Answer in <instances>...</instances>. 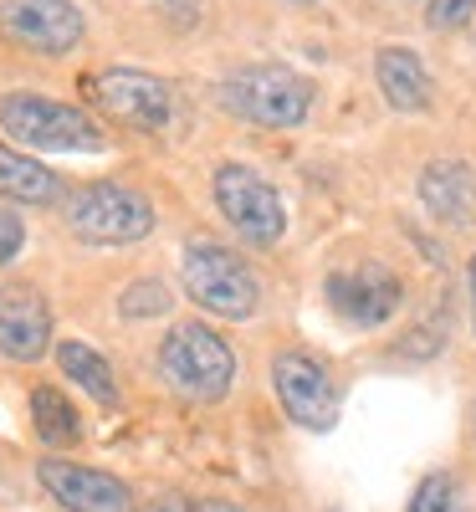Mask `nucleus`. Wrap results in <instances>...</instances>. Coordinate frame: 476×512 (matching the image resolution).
<instances>
[{
    "label": "nucleus",
    "instance_id": "f257e3e1",
    "mask_svg": "<svg viewBox=\"0 0 476 512\" xmlns=\"http://www.w3.org/2000/svg\"><path fill=\"white\" fill-rule=\"evenodd\" d=\"M318 303L323 313L359 338H379L395 328L415 303H420V282L410 256L384 241V236H343L323 251L318 262Z\"/></svg>",
    "mask_w": 476,
    "mask_h": 512
},
{
    "label": "nucleus",
    "instance_id": "f03ea898",
    "mask_svg": "<svg viewBox=\"0 0 476 512\" xmlns=\"http://www.w3.org/2000/svg\"><path fill=\"white\" fill-rule=\"evenodd\" d=\"M175 287L210 323H262L277 308L267 256H251L221 231H185L175 241Z\"/></svg>",
    "mask_w": 476,
    "mask_h": 512
},
{
    "label": "nucleus",
    "instance_id": "7ed1b4c3",
    "mask_svg": "<svg viewBox=\"0 0 476 512\" xmlns=\"http://www.w3.org/2000/svg\"><path fill=\"white\" fill-rule=\"evenodd\" d=\"M52 226L77 251L113 256V251H139L159 241L169 216L144 180L98 175V180H77V185L67 180L62 200L52 205Z\"/></svg>",
    "mask_w": 476,
    "mask_h": 512
},
{
    "label": "nucleus",
    "instance_id": "20e7f679",
    "mask_svg": "<svg viewBox=\"0 0 476 512\" xmlns=\"http://www.w3.org/2000/svg\"><path fill=\"white\" fill-rule=\"evenodd\" d=\"M149 374L154 384L185 410H221L241 390V349L226 323L200 313H175L149 338Z\"/></svg>",
    "mask_w": 476,
    "mask_h": 512
},
{
    "label": "nucleus",
    "instance_id": "39448f33",
    "mask_svg": "<svg viewBox=\"0 0 476 512\" xmlns=\"http://www.w3.org/2000/svg\"><path fill=\"white\" fill-rule=\"evenodd\" d=\"M205 205H210V221L226 241L246 246L251 256H272L287 246L292 216H287V200L277 190V180L267 175L262 164L251 159H210L205 164Z\"/></svg>",
    "mask_w": 476,
    "mask_h": 512
},
{
    "label": "nucleus",
    "instance_id": "423d86ee",
    "mask_svg": "<svg viewBox=\"0 0 476 512\" xmlns=\"http://www.w3.org/2000/svg\"><path fill=\"white\" fill-rule=\"evenodd\" d=\"M82 108L108 134H128L144 144H169L185 128V93L164 72L128 67V62H113L82 77Z\"/></svg>",
    "mask_w": 476,
    "mask_h": 512
},
{
    "label": "nucleus",
    "instance_id": "0eeeda50",
    "mask_svg": "<svg viewBox=\"0 0 476 512\" xmlns=\"http://www.w3.org/2000/svg\"><path fill=\"white\" fill-rule=\"evenodd\" d=\"M210 103L246 128L297 134L318 108V88L287 62H241L210 82Z\"/></svg>",
    "mask_w": 476,
    "mask_h": 512
},
{
    "label": "nucleus",
    "instance_id": "6e6552de",
    "mask_svg": "<svg viewBox=\"0 0 476 512\" xmlns=\"http://www.w3.org/2000/svg\"><path fill=\"white\" fill-rule=\"evenodd\" d=\"M267 384L277 395V410L297 431H313V436L333 431L343 415V395H349L343 364L318 344H302V338H282L267 354Z\"/></svg>",
    "mask_w": 476,
    "mask_h": 512
},
{
    "label": "nucleus",
    "instance_id": "1a4fd4ad",
    "mask_svg": "<svg viewBox=\"0 0 476 512\" xmlns=\"http://www.w3.org/2000/svg\"><path fill=\"white\" fill-rule=\"evenodd\" d=\"M0 134L26 154H103L113 134L72 98H52L41 88H6L0 93Z\"/></svg>",
    "mask_w": 476,
    "mask_h": 512
},
{
    "label": "nucleus",
    "instance_id": "9d476101",
    "mask_svg": "<svg viewBox=\"0 0 476 512\" xmlns=\"http://www.w3.org/2000/svg\"><path fill=\"white\" fill-rule=\"evenodd\" d=\"M88 41L77 0H0V47L31 62H67Z\"/></svg>",
    "mask_w": 476,
    "mask_h": 512
},
{
    "label": "nucleus",
    "instance_id": "9b49d317",
    "mask_svg": "<svg viewBox=\"0 0 476 512\" xmlns=\"http://www.w3.org/2000/svg\"><path fill=\"white\" fill-rule=\"evenodd\" d=\"M31 482L57 512H134L139 507L134 482L108 472V466L77 461L72 451H41L31 461Z\"/></svg>",
    "mask_w": 476,
    "mask_h": 512
},
{
    "label": "nucleus",
    "instance_id": "f8f14e48",
    "mask_svg": "<svg viewBox=\"0 0 476 512\" xmlns=\"http://www.w3.org/2000/svg\"><path fill=\"white\" fill-rule=\"evenodd\" d=\"M410 195L420 205V216L461 241H476V159L456 149H436L415 164Z\"/></svg>",
    "mask_w": 476,
    "mask_h": 512
},
{
    "label": "nucleus",
    "instance_id": "ddd939ff",
    "mask_svg": "<svg viewBox=\"0 0 476 512\" xmlns=\"http://www.w3.org/2000/svg\"><path fill=\"white\" fill-rule=\"evenodd\" d=\"M57 344V303L36 277L0 272V364L36 369Z\"/></svg>",
    "mask_w": 476,
    "mask_h": 512
},
{
    "label": "nucleus",
    "instance_id": "4468645a",
    "mask_svg": "<svg viewBox=\"0 0 476 512\" xmlns=\"http://www.w3.org/2000/svg\"><path fill=\"white\" fill-rule=\"evenodd\" d=\"M98 292H103V308H108L113 328H123V333L159 328V323L175 318V308H180L175 277L154 272V267H118Z\"/></svg>",
    "mask_w": 476,
    "mask_h": 512
},
{
    "label": "nucleus",
    "instance_id": "2eb2a0df",
    "mask_svg": "<svg viewBox=\"0 0 476 512\" xmlns=\"http://www.w3.org/2000/svg\"><path fill=\"white\" fill-rule=\"evenodd\" d=\"M47 359L57 364V379L67 384V390L82 395V400H93L98 410L118 415V410L128 405V395H123V374H118L113 354H108L103 344H93L88 333H57V344H52Z\"/></svg>",
    "mask_w": 476,
    "mask_h": 512
},
{
    "label": "nucleus",
    "instance_id": "dca6fc26",
    "mask_svg": "<svg viewBox=\"0 0 476 512\" xmlns=\"http://www.w3.org/2000/svg\"><path fill=\"white\" fill-rule=\"evenodd\" d=\"M369 72H374V88H379L389 113L420 118V113L436 108V77H430L425 57L415 47H405V41H379Z\"/></svg>",
    "mask_w": 476,
    "mask_h": 512
},
{
    "label": "nucleus",
    "instance_id": "f3484780",
    "mask_svg": "<svg viewBox=\"0 0 476 512\" xmlns=\"http://www.w3.org/2000/svg\"><path fill=\"white\" fill-rule=\"evenodd\" d=\"M26 420L41 451H82L88 446V410L77 405V395L57 379H36L26 390Z\"/></svg>",
    "mask_w": 476,
    "mask_h": 512
},
{
    "label": "nucleus",
    "instance_id": "a211bd4d",
    "mask_svg": "<svg viewBox=\"0 0 476 512\" xmlns=\"http://www.w3.org/2000/svg\"><path fill=\"white\" fill-rule=\"evenodd\" d=\"M446 349H451V313L415 303L395 323V338H384V344L374 349V359L379 364H400V369H420V364H436Z\"/></svg>",
    "mask_w": 476,
    "mask_h": 512
},
{
    "label": "nucleus",
    "instance_id": "6ab92c4d",
    "mask_svg": "<svg viewBox=\"0 0 476 512\" xmlns=\"http://www.w3.org/2000/svg\"><path fill=\"white\" fill-rule=\"evenodd\" d=\"M62 190H67V180L41 154H26V149L0 139V200L6 205H16V210H52L62 200Z\"/></svg>",
    "mask_w": 476,
    "mask_h": 512
},
{
    "label": "nucleus",
    "instance_id": "aec40b11",
    "mask_svg": "<svg viewBox=\"0 0 476 512\" xmlns=\"http://www.w3.org/2000/svg\"><path fill=\"white\" fill-rule=\"evenodd\" d=\"M405 512H476V477L466 466H436L415 482Z\"/></svg>",
    "mask_w": 476,
    "mask_h": 512
},
{
    "label": "nucleus",
    "instance_id": "412c9836",
    "mask_svg": "<svg viewBox=\"0 0 476 512\" xmlns=\"http://www.w3.org/2000/svg\"><path fill=\"white\" fill-rule=\"evenodd\" d=\"M420 21L430 36H456V31L476 26V0H425Z\"/></svg>",
    "mask_w": 476,
    "mask_h": 512
},
{
    "label": "nucleus",
    "instance_id": "4be33fe9",
    "mask_svg": "<svg viewBox=\"0 0 476 512\" xmlns=\"http://www.w3.org/2000/svg\"><path fill=\"white\" fill-rule=\"evenodd\" d=\"M26 246H31L26 210H16V205L0 200V272H16V262L26 256Z\"/></svg>",
    "mask_w": 476,
    "mask_h": 512
},
{
    "label": "nucleus",
    "instance_id": "5701e85b",
    "mask_svg": "<svg viewBox=\"0 0 476 512\" xmlns=\"http://www.w3.org/2000/svg\"><path fill=\"white\" fill-rule=\"evenodd\" d=\"M154 6V16H159V26H169L175 36H190V31H200L205 26V0H149Z\"/></svg>",
    "mask_w": 476,
    "mask_h": 512
},
{
    "label": "nucleus",
    "instance_id": "b1692460",
    "mask_svg": "<svg viewBox=\"0 0 476 512\" xmlns=\"http://www.w3.org/2000/svg\"><path fill=\"white\" fill-rule=\"evenodd\" d=\"M461 318H466V344L476 354V241L461 256Z\"/></svg>",
    "mask_w": 476,
    "mask_h": 512
},
{
    "label": "nucleus",
    "instance_id": "393cba45",
    "mask_svg": "<svg viewBox=\"0 0 476 512\" xmlns=\"http://www.w3.org/2000/svg\"><path fill=\"white\" fill-rule=\"evenodd\" d=\"M134 512H195V497L190 492H175V487H164L154 497H139Z\"/></svg>",
    "mask_w": 476,
    "mask_h": 512
},
{
    "label": "nucleus",
    "instance_id": "a878e982",
    "mask_svg": "<svg viewBox=\"0 0 476 512\" xmlns=\"http://www.w3.org/2000/svg\"><path fill=\"white\" fill-rule=\"evenodd\" d=\"M461 456H466V472L476 477V390L466 395V415H461Z\"/></svg>",
    "mask_w": 476,
    "mask_h": 512
},
{
    "label": "nucleus",
    "instance_id": "bb28decb",
    "mask_svg": "<svg viewBox=\"0 0 476 512\" xmlns=\"http://www.w3.org/2000/svg\"><path fill=\"white\" fill-rule=\"evenodd\" d=\"M195 512H246V507L231 497H195Z\"/></svg>",
    "mask_w": 476,
    "mask_h": 512
},
{
    "label": "nucleus",
    "instance_id": "cd10ccee",
    "mask_svg": "<svg viewBox=\"0 0 476 512\" xmlns=\"http://www.w3.org/2000/svg\"><path fill=\"white\" fill-rule=\"evenodd\" d=\"M292 6H318V0H292Z\"/></svg>",
    "mask_w": 476,
    "mask_h": 512
}]
</instances>
